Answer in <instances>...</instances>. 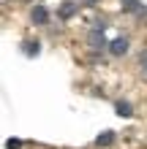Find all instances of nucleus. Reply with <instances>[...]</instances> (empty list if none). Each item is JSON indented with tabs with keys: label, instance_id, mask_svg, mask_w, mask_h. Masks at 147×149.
Instances as JSON below:
<instances>
[{
	"label": "nucleus",
	"instance_id": "obj_1",
	"mask_svg": "<svg viewBox=\"0 0 147 149\" xmlns=\"http://www.w3.org/2000/svg\"><path fill=\"white\" fill-rule=\"evenodd\" d=\"M30 19H33V24H46V19H49V11L44 6H36L30 11Z\"/></svg>",
	"mask_w": 147,
	"mask_h": 149
},
{
	"label": "nucleus",
	"instance_id": "obj_2",
	"mask_svg": "<svg viewBox=\"0 0 147 149\" xmlns=\"http://www.w3.org/2000/svg\"><path fill=\"white\" fill-rule=\"evenodd\" d=\"M109 52H112V54H125V52H128V41L125 38H115V41H112L109 43Z\"/></svg>",
	"mask_w": 147,
	"mask_h": 149
},
{
	"label": "nucleus",
	"instance_id": "obj_3",
	"mask_svg": "<svg viewBox=\"0 0 147 149\" xmlns=\"http://www.w3.org/2000/svg\"><path fill=\"white\" fill-rule=\"evenodd\" d=\"M115 109H117L120 117H131V114H134V111H131V103H128V100H117V106H115Z\"/></svg>",
	"mask_w": 147,
	"mask_h": 149
},
{
	"label": "nucleus",
	"instance_id": "obj_4",
	"mask_svg": "<svg viewBox=\"0 0 147 149\" xmlns=\"http://www.w3.org/2000/svg\"><path fill=\"white\" fill-rule=\"evenodd\" d=\"M112 141H115V133H109V130H106L103 136H98V138H96V144H98V146H109Z\"/></svg>",
	"mask_w": 147,
	"mask_h": 149
},
{
	"label": "nucleus",
	"instance_id": "obj_5",
	"mask_svg": "<svg viewBox=\"0 0 147 149\" xmlns=\"http://www.w3.org/2000/svg\"><path fill=\"white\" fill-rule=\"evenodd\" d=\"M139 65H142V73H144V79H147V49L139 54Z\"/></svg>",
	"mask_w": 147,
	"mask_h": 149
},
{
	"label": "nucleus",
	"instance_id": "obj_6",
	"mask_svg": "<svg viewBox=\"0 0 147 149\" xmlns=\"http://www.w3.org/2000/svg\"><path fill=\"white\" fill-rule=\"evenodd\" d=\"M25 52H27V54H38V43L27 41V43H25Z\"/></svg>",
	"mask_w": 147,
	"mask_h": 149
},
{
	"label": "nucleus",
	"instance_id": "obj_7",
	"mask_svg": "<svg viewBox=\"0 0 147 149\" xmlns=\"http://www.w3.org/2000/svg\"><path fill=\"white\" fill-rule=\"evenodd\" d=\"M136 3H139V0H123V8H125V11H131V8H136Z\"/></svg>",
	"mask_w": 147,
	"mask_h": 149
},
{
	"label": "nucleus",
	"instance_id": "obj_8",
	"mask_svg": "<svg viewBox=\"0 0 147 149\" xmlns=\"http://www.w3.org/2000/svg\"><path fill=\"white\" fill-rule=\"evenodd\" d=\"M71 11H74V6L65 3V6H63V16H71Z\"/></svg>",
	"mask_w": 147,
	"mask_h": 149
},
{
	"label": "nucleus",
	"instance_id": "obj_9",
	"mask_svg": "<svg viewBox=\"0 0 147 149\" xmlns=\"http://www.w3.org/2000/svg\"><path fill=\"white\" fill-rule=\"evenodd\" d=\"M82 3H84V6H96L98 0H82Z\"/></svg>",
	"mask_w": 147,
	"mask_h": 149
}]
</instances>
